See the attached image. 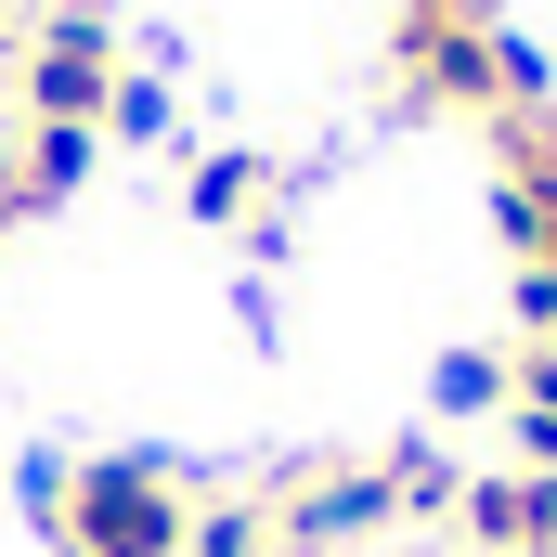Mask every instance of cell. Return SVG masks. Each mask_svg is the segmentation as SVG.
<instances>
[{"label":"cell","mask_w":557,"mask_h":557,"mask_svg":"<svg viewBox=\"0 0 557 557\" xmlns=\"http://www.w3.org/2000/svg\"><path fill=\"white\" fill-rule=\"evenodd\" d=\"M26 519L65 557H182L195 545V493L169 454H26Z\"/></svg>","instance_id":"6da1fadb"},{"label":"cell","mask_w":557,"mask_h":557,"mask_svg":"<svg viewBox=\"0 0 557 557\" xmlns=\"http://www.w3.org/2000/svg\"><path fill=\"white\" fill-rule=\"evenodd\" d=\"M117 104V26L104 0H52L13 26V131H104Z\"/></svg>","instance_id":"7a4b0ae2"},{"label":"cell","mask_w":557,"mask_h":557,"mask_svg":"<svg viewBox=\"0 0 557 557\" xmlns=\"http://www.w3.org/2000/svg\"><path fill=\"white\" fill-rule=\"evenodd\" d=\"M454 532L480 557H557V467H480L454 493Z\"/></svg>","instance_id":"3957f363"},{"label":"cell","mask_w":557,"mask_h":557,"mask_svg":"<svg viewBox=\"0 0 557 557\" xmlns=\"http://www.w3.org/2000/svg\"><path fill=\"white\" fill-rule=\"evenodd\" d=\"M506 441H519V467H557V337L506 350Z\"/></svg>","instance_id":"277c9868"},{"label":"cell","mask_w":557,"mask_h":557,"mask_svg":"<svg viewBox=\"0 0 557 557\" xmlns=\"http://www.w3.org/2000/svg\"><path fill=\"white\" fill-rule=\"evenodd\" d=\"M273 156H247V143H221V156H195V221H221V234H247V221H273Z\"/></svg>","instance_id":"5b68a950"},{"label":"cell","mask_w":557,"mask_h":557,"mask_svg":"<svg viewBox=\"0 0 557 557\" xmlns=\"http://www.w3.org/2000/svg\"><path fill=\"white\" fill-rule=\"evenodd\" d=\"M480 403H506V363L493 350H454L441 363V416H480Z\"/></svg>","instance_id":"8992f818"},{"label":"cell","mask_w":557,"mask_h":557,"mask_svg":"<svg viewBox=\"0 0 557 557\" xmlns=\"http://www.w3.org/2000/svg\"><path fill=\"white\" fill-rule=\"evenodd\" d=\"M104 131H117V143H156V131H169V91L117 65V104H104Z\"/></svg>","instance_id":"52a82bcc"}]
</instances>
